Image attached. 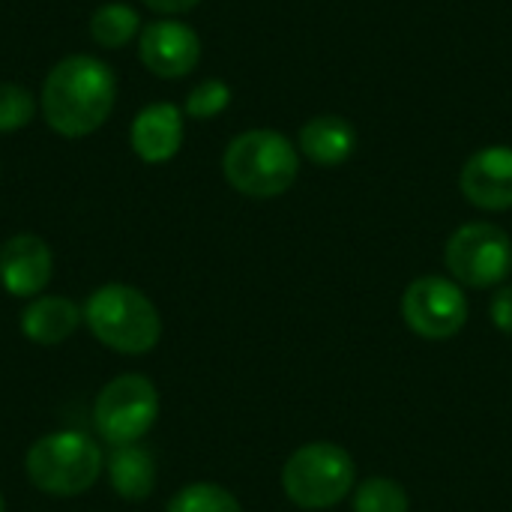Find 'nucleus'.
<instances>
[{
	"label": "nucleus",
	"mask_w": 512,
	"mask_h": 512,
	"mask_svg": "<svg viewBox=\"0 0 512 512\" xmlns=\"http://www.w3.org/2000/svg\"><path fill=\"white\" fill-rule=\"evenodd\" d=\"M117 78L111 66L93 54L63 57L42 81V114L63 138L96 132L114 111Z\"/></svg>",
	"instance_id": "nucleus-1"
},
{
	"label": "nucleus",
	"mask_w": 512,
	"mask_h": 512,
	"mask_svg": "<svg viewBox=\"0 0 512 512\" xmlns=\"http://www.w3.org/2000/svg\"><path fill=\"white\" fill-rule=\"evenodd\" d=\"M84 324L90 333L117 354H147L162 339L159 309L132 285H102L84 303Z\"/></svg>",
	"instance_id": "nucleus-2"
},
{
	"label": "nucleus",
	"mask_w": 512,
	"mask_h": 512,
	"mask_svg": "<svg viewBox=\"0 0 512 512\" xmlns=\"http://www.w3.org/2000/svg\"><path fill=\"white\" fill-rule=\"evenodd\" d=\"M225 180L249 198H276L285 195L297 174L300 156L297 147L273 129L240 132L222 156Z\"/></svg>",
	"instance_id": "nucleus-3"
},
{
	"label": "nucleus",
	"mask_w": 512,
	"mask_h": 512,
	"mask_svg": "<svg viewBox=\"0 0 512 512\" xmlns=\"http://www.w3.org/2000/svg\"><path fill=\"white\" fill-rule=\"evenodd\" d=\"M357 465L351 453L330 441L294 450L282 468V489L300 510H330L354 492Z\"/></svg>",
	"instance_id": "nucleus-4"
},
{
	"label": "nucleus",
	"mask_w": 512,
	"mask_h": 512,
	"mask_svg": "<svg viewBox=\"0 0 512 512\" xmlns=\"http://www.w3.org/2000/svg\"><path fill=\"white\" fill-rule=\"evenodd\" d=\"M102 474L99 447L81 432H54L39 438L27 453L30 483L54 498L84 495Z\"/></svg>",
	"instance_id": "nucleus-5"
},
{
	"label": "nucleus",
	"mask_w": 512,
	"mask_h": 512,
	"mask_svg": "<svg viewBox=\"0 0 512 512\" xmlns=\"http://www.w3.org/2000/svg\"><path fill=\"white\" fill-rule=\"evenodd\" d=\"M159 417V393L144 375H120L102 387L93 405V423L111 447L138 444Z\"/></svg>",
	"instance_id": "nucleus-6"
},
{
	"label": "nucleus",
	"mask_w": 512,
	"mask_h": 512,
	"mask_svg": "<svg viewBox=\"0 0 512 512\" xmlns=\"http://www.w3.org/2000/svg\"><path fill=\"white\" fill-rule=\"evenodd\" d=\"M447 270L459 285L495 288L512 270V240L492 222H465L444 249Z\"/></svg>",
	"instance_id": "nucleus-7"
},
{
	"label": "nucleus",
	"mask_w": 512,
	"mask_h": 512,
	"mask_svg": "<svg viewBox=\"0 0 512 512\" xmlns=\"http://www.w3.org/2000/svg\"><path fill=\"white\" fill-rule=\"evenodd\" d=\"M402 318L411 333L429 342L453 339L468 324V300L459 282L420 276L402 294Z\"/></svg>",
	"instance_id": "nucleus-8"
},
{
	"label": "nucleus",
	"mask_w": 512,
	"mask_h": 512,
	"mask_svg": "<svg viewBox=\"0 0 512 512\" xmlns=\"http://www.w3.org/2000/svg\"><path fill=\"white\" fill-rule=\"evenodd\" d=\"M138 57L156 78H183L201 60V39L183 21H150L141 27Z\"/></svg>",
	"instance_id": "nucleus-9"
},
{
	"label": "nucleus",
	"mask_w": 512,
	"mask_h": 512,
	"mask_svg": "<svg viewBox=\"0 0 512 512\" xmlns=\"http://www.w3.org/2000/svg\"><path fill=\"white\" fill-rule=\"evenodd\" d=\"M54 258L42 237L36 234H15L0 246V285L6 294L33 300L51 282Z\"/></svg>",
	"instance_id": "nucleus-10"
},
{
	"label": "nucleus",
	"mask_w": 512,
	"mask_h": 512,
	"mask_svg": "<svg viewBox=\"0 0 512 512\" xmlns=\"http://www.w3.org/2000/svg\"><path fill=\"white\" fill-rule=\"evenodd\" d=\"M459 189L480 210H510L512 147L477 150L459 174Z\"/></svg>",
	"instance_id": "nucleus-11"
},
{
	"label": "nucleus",
	"mask_w": 512,
	"mask_h": 512,
	"mask_svg": "<svg viewBox=\"0 0 512 512\" xmlns=\"http://www.w3.org/2000/svg\"><path fill=\"white\" fill-rule=\"evenodd\" d=\"M129 144L147 165L174 159L183 144V111L174 102H153L141 108L129 126Z\"/></svg>",
	"instance_id": "nucleus-12"
},
{
	"label": "nucleus",
	"mask_w": 512,
	"mask_h": 512,
	"mask_svg": "<svg viewBox=\"0 0 512 512\" xmlns=\"http://www.w3.org/2000/svg\"><path fill=\"white\" fill-rule=\"evenodd\" d=\"M297 144L309 162L321 168H336L351 159L357 147V129L339 114H321L303 123Z\"/></svg>",
	"instance_id": "nucleus-13"
},
{
	"label": "nucleus",
	"mask_w": 512,
	"mask_h": 512,
	"mask_svg": "<svg viewBox=\"0 0 512 512\" xmlns=\"http://www.w3.org/2000/svg\"><path fill=\"white\" fill-rule=\"evenodd\" d=\"M81 321H84V312L66 297H33L21 312L24 336L48 348L66 342L78 330Z\"/></svg>",
	"instance_id": "nucleus-14"
},
{
	"label": "nucleus",
	"mask_w": 512,
	"mask_h": 512,
	"mask_svg": "<svg viewBox=\"0 0 512 512\" xmlns=\"http://www.w3.org/2000/svg\"><path fill=\"white\" fill-rule=\"evenodd\" d=\"M108 483L123 501H144L156 489V459L141 444L114 447L108 465Z\"/></svg>",
	"instance_id": "nucleus-15"
},
{
	"label": "nucleus",
	"mask_w": 512,
	"mask_h": 512,
	"mask_svg": "<svg viewBox=\"0 0 512 512\" xmlns=\"http://www.w3.org/2000/svg\"><path fill=\"white\" fill-rule=\"evenodd\" d=\"M141 33V18L126 3H105L90 15V36L102 48H123Z\"/></svg>",
	"instance_id": "nucleus-16"
},
{
	"label": "nucleus",
	"mask_w": 512,
	"mask_h": 512,
	"mask_svg": "<svg viewBox=\"0 0 512 512\" xmlns=\"http://www.w3.org/2000/svg\"><path fill=\"white\" fill-rule=\"evenodd\" d=\"M411 498L390 477H369L354 489V512H408Z\"/></svg>",
	"instance_id": "nucleus-17"
},
{
	"label": "nucleus",
	"mask_w": 512,
	"mask_h": 512,
	"mask_svg": "<svg viewBox=\"0 0 512 512\" xmlns=\"http://www.w3.org/2000/svg\"><path fill=\"white\" fill-rule=\"evenodd\" d=\"M168 512H243V507L228 489L216 483H192L171 498Z\"/></svg>",
	"instance_id": "nucleus-18"
},
{
	"label": "nucleus",
	"mask_w": 512,
	"mask_h": 512,
	"mask_svg": "<svg viewBox=\"0 0 512 512\" xmlns=\"http://www.w3.org/2000/svg\"><path fill=\"white\" fill-rule=\"evenodd\" d=\"M36 117V99L27 87L3 81L0 84V132L24 129Z\"/></svg>",
	"instance_id": "nucleus-19"
},
{
	"label": "nucleus",
	"mask_w": 512,
	"mask_h": 512,
	"mask_svg": "<svg viewBox=\"0 0 512 512\" xmlns=\"http://www.w3.org/2000/svg\"><path fill=\"white\" fill-rule=\"evenodd\" d=\"M231 105V87L219 78H207L198 87L189 90L183 111L195 120H213Z\"/></svg>",
	"instance_id": "nucleus-20"
},
{
	"label": "nucleus",
	"mask_w": 512,
	"mask_h": 512,
	"mask_svg": "<svg viewBox=\"0 0 512 512\" xmlns=\"http://www.w3.org/2000/svg\"><path fill=\"white\" fill-rule=\"evenodd\" d=\"M489 315H492V321H495V327H498L501 333L512 336V285L501 288V291L492 297Z\"/></svg>",
	"instance_id": "nucleus-21"
},
{
	"label": "nucleus",
	"mask_w": 512,
	"mask_h": 512,
	"mask_svg": "<svg viewBox=\"0 0 512 512\" xmlns=\"http://www.w3.org/2000/svg\"><path fill=\"white\" fill-rule=\"evenodd\" d=\"M201 0H144L147 9L159 12V15H180V12H189L195 9Z\"/></svg>",
	"instance_id": "nucleus-22"
},
{
	"label": "nucleus",
	"mask_w": 512,
	"mask_h": 512,
	"mask_svg": "<svg viewBox=\"0 0 512 512\" xmlns=\"http://www.w3.org/2000/svg\"><path fill=\"white\" fill-rule=\"evenodd\" d=\"M0 512H3V495H0Z\"/></svg>",
	"instance_id": "nucleus-23"
}]
</instances>
